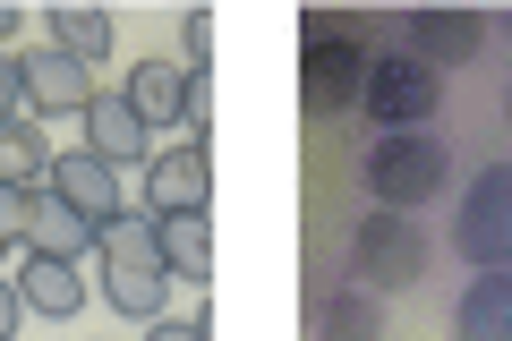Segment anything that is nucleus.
Here are the masks:
<instances>
[{
	"label": "nucleus",
	"mask_w": 512,
	"mask_h": 341,
	"mask_svg": "<svg viewBox=\"0 0 512 341\" xmlns=\"http://www.w3.org/2000/svg\"><path fill=\"white\" fill-rule=\"evenodd\" d=\"M376 35L393 43V26H376V18H308V26H299V103H308V120H342V111H359Z\"/></svg>",
	"instance_id": "nucleus-1"
},
{
	"label": "nucleus",
	"mask_w": 512,
	"mask_h": 341,
	"mask_svg": "<svg viewBox=\"0 0 512 341\" xmlns=\"http://www.w3.org/2000/svg\"><path fill=\"white\" fill-rule=\"evenodd\" d=\"M359 188H367V205H384V214H419V205H436L444 188H453V145H444L436 128L367 137L359 145Z\"/></svg>",
	"instance_id": "nucleus-2"
},
{
	"label": "nucleus",
	"mask_w": 512,
	"mask_h": 341,
	"mask_svg": "<svg viewBox=\"0 0 512 341\" xmlns=\"http://www.w3.org/2000/svg\"><path fill=\"white\" fill-rule=\"evenodd\" d=\"M94 239H103V248H94L103 307H111V316H137V324H163L171 265H163V239H154V214H120V222H103Z\"/></svg>",
	"instance_id": "nucleus-3"
},
{
	"label": "nucleus",
	"mask_w": 512,
	"mask_h": 341,
	"mask_svg": "<svg viewBox=\"0 0 512 341\" xmlns=\"http://www.w3.org/2000/svg\"><path fill=\"white\" fill-rule=\"evenodd\" d=\"M427 265H436V239L419 231V214H384V205H367L359 222H350V248H342V273L359 290H419Z\"/></svg>",
	"instance_id": "nucleus-4"
},
{
	"label": "nucleus",
	"mask_w": 512,
	"mask_h": 341,
	"mask_svg": "<svg viewBox=\"0 0 512 341\" xmlns=\"http://www.w3.org/2000/svg\"><path fill=\"white\" fill-rule=\"evenodd\" d=\"M359 111H367V128H376V137H393V128H436V111H444V77L427 69V60H410V52H393V43H384V52L367 60Z\"/></svg>",
	"instance_id": "nucleus-5"
},
{
	"label": "nucleus",
	"mask_w": 512,
	"mask_h": 341,
	"mask_svg": "<svg viewBox=\"0 0 512 341\" xmlns=\"http://www.w3.org/2000/svg\"><path fill=\"white\" fill-rule=\"evenodd\" d=\"M453 256L478 273L512 265V162H478L470 171V188L453 205Z\"/></svg>",
	"instance_id": "nucleus-6"
},
{
	"label": "nucleus",
	"mask_w": 512,
	"mask_h": 341,
	"mask_svg": "<svg viewBox=\"0 0 512 341\" xmlns=\"http://www.w3.org/2000/svg\"><path fill=\"white\" fill-rule=\"evenodd\" d=\"M495 35V18H478V9H410V18H393V52L427 60V69H470L478 43Z\"/></svg>",
	"instance_id": "nucleus-7"
},
{
	"label": "nucleus",
	"mask_w": 512,
	"mask_h": 341,
	"mask_svg": "<svg viewBox=\"0 0 512 341\" xmlns=\"http://www.w3.org/2000/svg\"><path fill=\"white\" fill-rule=\"evenodd\" d=\"M18 86H26V111L35 120H86V103H94V69L86 60H69L60 43H35V52H18Z\"/></svg>",
	"instance_id": "nucleus-8"
},
{
	"label": "nucleus",
	"mask_w": 512,
	"mask_h": 341,
	"mask_svg": "<svg viewBox=\"0 0 512 341\" xmlns=\"http://www.w3.org/2000/svg\"><path fill=\"white\" fill-rule=\"evenodd\" d=\"M308 341H384V299L359 282H308Z\"/></svg>",
	"instance_id": "nucleus-9"
},
{
	"label": "nucleus",
	"mask_w": 512,
	"mask_h": 341,
	"mask_svg": "<svg viewBox=\"0 0 512 341\" xmlns=\"http://www.w3.org/2000/svg\"><path fill=\"white\" fill-rule=\"evenodd\" d=\"M214 205V162L205 145H171L146 162V214H205Z\"/></svg>",
	"instance_id": "nucleus-10"
},
{
	"label": "nucleus",
	"mask_w": 512,
	"mask_h": 341,
	"mask_svg": "<svg viewBox=\"0 0 512 341\" xmlns=\"http://www.w3.org/2000/svg\"><path fill=\"white\" fill-rule=\"evenodd\" d=\"M52 188L60 205H77V214L103 231V222H120V171H111L103 154H86V145H69V154H52Z\"/></svg>",
	"instance_id": "nucleus-11"
},
{
	"label": "nucleus",
	"mask_w": 512,
	"mask_h": 341,
	"mask_svg": "<svg viewBox=\"0 0 512 341\" xmlns=\"http://www.w3.org/2000/svg\"><path fill=\"white\" fill-rule=\"evenodd\" d=\"M188 94H197V77H188L180 60H128V111L146 128H180Z\"/></svg>",
	"instance_id": "nucleus-12"
},
{
	"label": "nucleus",
	"mask_w": 512,
	"mask_h": 341,
	"mask_svg": "<svg viewBox=\"0 0 512 341\" xmlns=\"http://www.w3.org/2000/svg\"><path fill=\"white\" fill-rule=\"evenodd\" d=\"M146 137H154V128L128 111V94H94V103H86V154H103L111 171H120V162H154Z\"/></svg>",
	"instance_id": "nucleus-13"
},
{
	"label": "nucleus",
	"mask_w": 512,
	"mask_h": 341,
	"mask_svg": "<svg viewBox=\"0 0 512 341\" xmlns=\"http://www.w3.org/2000/svg\"><path fill=\"white\" fill-rule=\"evenodd\" d=\"M18 299H26V316H77V307H86V265L26 248V265H18Z\"/></svg>",
	"instance_id": "nucleus-14"
},
{
	"label": "nucleus",
	"mask_w": 512,
	"mask_h": 341,
	"mask_svg": "<svg viewBox=\"0 0 512 341\" xmlns=\"http://www.w3.org/2000/svg\"><path fill=\"white\" fill-rule=\"evenodd\" d=\"M453 341H512V265L478 273V282L453 299Z\"/></svg>",
	"instance_id": "nucleus-15"
},
{
	"label": "nucleus",
	"mask_w": 512,
	"mask_h": 341,
	"mask_svg": "<svg viewBox=\"0 0 512 341\" xmlns=\"http://www.w3.org/2000/svg\"><path fill=\"white\" fill-rule=\"evenodd\" d=\"M52 180V128L35 111H9L0 120V188H43Z\"/></svg>",
	"instance_id": "nucleus-16"
},
{
	"label": "nucleus",
	"mask_w": 512,
	"mask_h": 341,
	"mask_svg": "<svg viewBox=\"0 0 512 341\" xmlns=\"http://www.w3.org/2000/svg\"><path fill=\"white\" fill-rule=\"evenodd\" d=\"M154 239H163V265H171V282H205L214 273V222L205 214H154Z\"/></svg>",
	"instance_id": "nucleus-17"
},
{
	"label": "nucleus",
	"mask_w": 512,
	"mask_h": 341,
	"mask_svg": "<svg viewBox=\"0 0 512 341\" xmlns=\"http://www.w3.org/2000/svg\"><path fill=\"white\" fill-rule=\"evenodd\" d=\"M26 248H43V256H69V265H86V256L103 248V239H94V222L77 214V205H60L52 188H43V214H35V239H26Z\"/></svg>",
	"instance_id": "nucleus-18"
},
{
	"label": "nucleus",
	"mask_w": 512,
	"mask_h": 341,
	"mask_svg": "<svg viewBox=\"0 0 512 341\" xmlns=\"http://www.w3.org/2000/svg\"><path fill=\"white\" fill-rule=\"evenodd\" d=\"M43 43H60L69 60L103 69V60H111V18H103V9H52V18H43Z\"/></svg>",
	"instance_id": "nucleus-19"
},
{
	"label": "nucleus",
	"mask_w": 512,
	"mask_h": 341,
	"mask_svg": "<svg viewBox=\"0 0 512 341\" xmlns=\"http://www.w3.org/2000/svg\"><path fill=\"white\" fill-rule=\"evenodd\" d=\"M35 214H43V188H0V239H9V248L35 239Z\"/></svg>",
	"instance_id": "nucleus-20"
},
{
	"label": "nucleus",
	"mask_w": 512,
	"mask_h": 341,
	"mask_svg": "<svg viewBox=\"0 0 512 341\" xmlns=\"http://www.w3.org/2000/svg\"><path fill=\"white\" fill-rule=\"evenodd\" d=\"M180 35H188V77L205 86V69H214V18H205V9H188V26H180Z\"/></svg>",
	"instance_id": "nucleus-21"
},
{
	"label": "nucleus",
	"mask_w": 512,
	"mask_h": 341,
	"mask_svg": "<svg viewBox=\"0 0 512 341\" xmlns=\"http://www.w3.org/2000/svg\"><path fill=\"white\" fill-rule=\"evenodd\" d=\"M154 341H214V307H197V316H188V324H154Z\"/></svg>",
	"instance_id": "nucleus-22"
},
{
	"label": "nucleus",
	"mask_w": 512,
	"mask_h": 341,
	"mask_svg": "<svg viewBox=\"0 0 512 341\" xmlns=\"http://www.w3.org/2000/svg\"><path fill=\"white\" fill-rule=\"evenodd\" d=\"M26 111V86H18V52H0V120Z\"/></svg>",
	"instance_id": "nucleus-23"
},
{
	"label": "nucleus",
	"mask_w": 512,
	"mask_h": 341,
	"mask_svg": "<svg viewBox=\"0 0 512 341\" xmlns=\"http://www.w3.org/2000/svg\"><path fill=\"white\" fill-rule=\"evenodd\" d=\"M18 324H26V299H18V282L0 273V341H18Z\"/></svg>",
	"instance_id": "nucleus-24"
},
{
	"label": "nucleus",
	"mask_w": 512,
	"mask_h": 341,
	"mask_svg": "<svg viewBox=\"0 0 512 341\" xmlns=\"http://www.w3.org/2000/svg\"><path fill=\"white\" fill-rule=\"evenodd\" d=\"M9 43H18V9H0V52H9Z\"/></svg>",
	"instance_id": "nucleus-25"
},
{
	"label": "nucleus",
	"mask_w": 512,
	"mask_h": 341,
	"mask_svg": "<svg viewBox=\"0 0 512 341\" xmlns=\"http://www.w3.org/2000/svg\"><path fill=\"white\" fill-rule=\"evenodd\" d=\"M504 128H512V77H504Z\"/></svg>",
	"instance_id": "nucleus-26"
},
{
	"label": "nucleus",
	"mask_w": 512,
	"mask_h": 341,
	"mask_svg": "<svg viewBox=\"0 0 512 341\" xmlns=\"http://www.w3.org/2000/svg\"><path fill=\"white\" fill-rule=\"evenodd\" d=\"M495 35H504V43H512V18H495Z\"/></svg>",
	"instance_id": "nucleus-27"
},
{
	"label": "nucleus",
	"mask_w": 512,
	"mask_h": 341,
	"mask_svg": "<svg viewBox=\"0 0 512 341\" xmlns=\"http://www.w3.org/2000/svg\"><path fill=\"white\" fill-rule=\"evenodd\" d=\"M0 256H9V239H0Z\"/></svg>",
	"instance_id": "nucleus-28"
}]
</instances>
